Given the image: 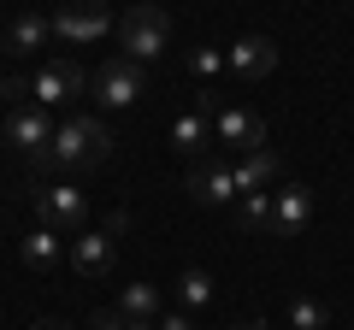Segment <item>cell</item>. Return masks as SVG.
<instances>
[{
	"mask_svg": "<svg viewBox=\"0 0 354 330\" xmlns=\"http://www.w3.org/2000/svg\"><path fill=\"white\" fill-rule=\"evenodd\" d=\"M0 89H6V77H0Z\"/></svg>",
	"mask_w": 354,
	"mask_h": 330,
	"instance_id": "26",
	"label": "cell"
},
{
	"mask_svg": "<svg viewBox=\"0 0 354 330\" xmlns=\"http://www.w3.org/2000/svg\"><path fill=\"white\" fill-rule=\"evenodd\" d=\"M290 324L295 330H325L330 324V307L313 301V295H295V301H290Z\"/></svg>",
	"mask_w": 354,
	"mask_h": 330,
	"instance_id": "19",
	"label": "cell"
},
{
	"mask_svg": "<svg viewBox=\"0 0 354 330\" xmlns=\"http://www.w3.org/2000/svg\"><path fill=\"white\" fill-rule=\"evenodd\" d=\"M118 41H124V59L153 65L171 48V18H165V6H130V12L118 18Z\"/></svg>",
	"mask_w": 354,
	"mask_h": 330,
	"instance_id": "2",
	"label": "cell"
},
{
	"mask_svg": "<svg viewBox=\"0 0 354 330\" xmlns=\"http://www.w3.org/2000/svg\"><path fill=\"white\" fill-rule=\"evenodd\" d=\"M18 260L36 266V271H53V266L65 260V236H59V230H48V224H36L24 242H18Z\"/></svg>",
	"mask_w": 354,
	"mask_h": 330,
	"instance_id": "16",
	"label": "cell"
},
{
	"mask_svg": "<svg viewBox=\"0 0 354 330\" xmlns=\"http://www.w3.org/2000/svg\"><path fill=\"white\" fill-rule=\"evenodd\" d=\"M118 313L124 318H160V289L153 283H124V295H118Z\"/></svg>",
	"mask_w": 354,
	"mask_h": 330,
	"instance_id": "18",
	"label": "cell"
},
{
	"mask_svg": "<svg viewBox=\"0 0 354 330\" xmlns=\"http://www.w3.org/2000/svg\"><path fill=\"white\" fill-rule=\"evenodd\" d=\"M177 301L189 307V313L207 307V301H213V278H207V271H183V278H177Z\"/></svg>",
	"mask_w": 354,
	"mask_h": 330,
	"instance_id": "20",
	"label": "cell"
},
{
	"mask_svg": "<svg viewBox=\"0 0 354 330\" xmlns=\"http://www.w3.org/2000/svg\"><path fill=\"white\" fill-rule=\"evenodd\" d=\"M207 142H213V113L189 106V113L171 118V148L183 153V159H207Z\"/></svg>",
	"mask_w": 354,
	"mask_h": 330,
	"instance_id": "13",
	"label": "cell"
},
{
	"mask_svg": "<svg viewBox=\"0 0 354 330\" xmlns=\"http://www.w3.org/2000/svg\"><path fill=\"white\" fill-rule=\"evenodd\" d=\"M30 330H71V324H65V318H36Z\"/></svg>",
	"mask_w": 354,
	"mask_h": 330,
	"instance_id": "24",
	"label": "cell"
},
{
	"mask_svg": "<svg viewBox=\"0 0 354 330\" xmlns=\"http://www.w3.org/2000/svg\"><path fill=\"white\" fill-rule=\"evenodd\" d=\"M113 266H118V236L113 230H83L71 242V271L77 278H113Z\"/></svg>",
	"mask_w": 354,
	"mask_h": 330,
	"instance_id": "9",
	"label": "cell"
},
{
	"mask_svg": "<svg viewBox=\"0 0 354 330\" xmlns=\"http://www.w3.org/2000/svg\"><path fill=\"white\" fill-rule=\"evenodd\" d=\"M225 65L242 77V83H266V77L278 71V41L272 36H242L236 48L225 53Z\"/></svg>",
	"mask_w": 354,
	"mask_h": 330,
	"instance_id": "11",
	"label": "cell"
},
{
	"mask_svg": "<svg viewBox=\"0 0 354 330\" xmlns=\"http://www.w3.org/2000/svg\"><path fill=\"white\" fill-rule=\"evenodd\" d=\"M153 330H195V324H189V313H160Z\"/></svg>",
	"mask_w": 354,
	"mask_h": 330,
	"instance_id": "23",
	"label": "cell"
},
{
	"mask_svg": "<svg viewBox=\"0 0 354 330\" xmlns=\"http://www.w3.org/2000/svg\"><path fill=\"white\" fill-rule=\"evenodd\" d=\"M53 41V18H41V12H18L12 24H6V53H36V48H48Z\"/></svg>",
	"mask_w": 354,
	"mask_h": 330,
	"instance_id": "14",
	"label": "cell"
},
{
	"mask_svg": "<svg viewBox=\"0 0 354 330\" xmlns=\"http://www.w3.org/2000/svg\"><path fill=\"white\" fill-rule=\"evenodd\" d=\"M77 95H88V71L83 65H71V59L36 65V77H30V101L36 106H65V101H77Z\"/></svg>",
	"mask_w": 354,
	"mask_h": 330,
	"instance_id": "7",
	"label": "cell"
},
{
	"mask_svg": "<svg viewBox=\"0 0 354 330\" xmlns=\"http://www.w3.org/2000/svg\"><path fill=\"white\" fill-rule=\"evenodd\" d=\"M53 118H48V106H12L6 113V142H12L18 153H24V165H36V159H48V148H53Z\"/></svg>",
	"mask_w": 354,
	"mask_h": 330,
	"instance_id": "6",
	"label": "cell"
},
{
	"mask_svg": "<svg viewBox=\"0 0 354 330\" xmlns=\"http://www.w3.org/2000/svg\"><path fill=\"white\" fill-rule=\"evenodd\" d=\"M230 177H236V195L266 189L272 177H283V159L272 148H254V153H242V165H230Z\"/></svg>",
	"mask_w": 354,
	"mask_h": 330,
	"instance_id": "15",
	"label": "cell"
},
{
	"mask_svg": "<svg viewBox=\"0 0 354 330\" xmlns=\"http://www.w3.org/2000/svg\"><path fill=\"white\" fill-rule=\"evenodd\" d=\"M230 213H236L242 230H272V189H248L230 201Z\"/></svg>",
	"mask_w": 354,
	"mask_h": 330,
	"instance_id": "17",
	"label": "cell"
},
{
	"mask_svg": "<svg viewBox=\"0 0 354 330\" xmlns=\"http://www.w3.org/2000/svg\"><path fill=\"white\" fill-rule=\"evenodd\" d=\"M230 330H272V324H260V318H242V324H230Z\"/></svg>",
	"mask_w": 354,
	"mask_h": 330,
	"instance_id": "25",
	"label": "cell"
},
{
	"mask_svg": "<svg viewBox=\"0 0 354 330\" xmlns=\"http://www.w3.org/2000/svg\"><path fill=\"white\" fill-rule=\"evenodd\" d=\"M307 224H313V195H307L301 183H283V189L272 195V230H278V236H301Z\"/></svg>",
	"mask_w": 354,
	"mask_h": 330,
	"instance_id": "12",
	"label": "cell"
},
{
	"mask_svg": "<svg viewBox=\"0 0 354 330\" xmlns=\"http://www.w3.org/2000/svg\"><path fill=\"white\" fill-rule=\"evenodd\" d=\"M0 36H6V24H0Z\"/></svg>",
	"mask_w": 354,
	"mask_h": 330,
	"instance_id": "27",
	"label": "cell"
},
{
	"mask_svg": "<svg viewBox=\"0 0 354 330\" xmlns=\"http://www.w3.org/2000/svg\"><path fill=\"white\" fill-rule=\"evenodd\" d=\"M106 30H113V6L106 0H59V12H53V36L71 41V48L101 41Z\"/></svg>",
	"mask_w": 354,
	"mask_h": 330,
	"instance_id": "5",
	"label": "cell"
},
{
	"mask_svg": "<svg viewBox=\"0 0 354 330\" xmlns=\"http://www.w3.org/2000/svg\"><path fill=\"white\" fill-rule=\"evenodd\" d=\"M183 189H189L195 206H230V201H236V177H230L225 159H195V171H189Z\"/></svg>",
	"mask_w": 354,
	"mask_h": 330,
	"instance_id": "10",
	"label": "cell"
},
{
	"mask_svg": "<svg viewBox=\"0 0 354 330\" xmlns=\"http://www.w3.org/2000/svg\"><path fill=\"white\" fill-rule=\"evenodd\" d=\"M189 65H195V77H213V71H225V53H218V48H195Z\"/></svg>",
	"mask_w": 354,
	"mask_h": 330,
	"instance_id": "22",
	"label": "cell"
},
{
	"mask_svg": "<svg viewBox=\"0 0 354 330\" xmlns=\"http://www.w3.org/2000/svg\"><path fill=\"white\" fill-rule=\"evenodd\" d=\"M106 153H113V130H106V118L71 113L59 130H53V148H48V171H41V183H48L53 171H95V165H106Z\"/></svg>",
	"mask_w": 354,
	"mask_h": 330,
	"instance_id": "1",
	"label": "cell"
},
{
	"mask_svg": "<svg viewBox=\"0 0 354 330\" xmlns=\"http://www.w3.org/2000/svg\"><path fill=\"white\" fill-rule=\"evenodd\" d=\"M88 330H153V324H148V318H124L113 307V313H95V318H88Z\"/></svg>",
	"mask_w": 354,
	"mask_h": 330,
	"instance_id": "21",
	"label": "cell"
},
{
	"mask_svg": "<svg viewBox=\"0 0 354 330\" xmlns=\"http://www.w3.org/2000/svg\"><path fill=\"white\" fill-rule=\"evenodd\" d=\"M88 95L106 106V113H124V106H136L142 95H148V71H142L136 59H106V65H95L88 71Z\"/></svg>",
	"mask_w": 354,
	"mask_h": 330,
	"instance_id": "3",
	"label": "cell"
},
{
	"mask_svg": "<svg viewBox=\"0 0 354 330\" xmlns=\"http://www.w3.org/2000/svg\"><path fill=\"white\" fill-rule=\"evenodd\" d=\"M213 142H225L230 153H254L272 142V130H266L260 113H248V106H218L213 113Z\"/></svg>",
	"mask_w": 354,
	"mask_h": 330,
	"instance_id": "8",
	"label": "cell"
},
{
	"mask_svg": "<svg viewBox=\"0 0 354 330\" xmlns=\"http://www.w3.org/2000/svg\"><path fill=\"white\" fill-rule=\"evenodd\" d=\"M30 201H36V224L59 230V236L83 230V218H88V195L77 189V183H65V177H48V183H36V189H30Z\"/></svg>",
	"mask_w": 354,
	"mask_h": 330,
	"instance_id": "4",
	"label": "cell"
}]
</instances>
